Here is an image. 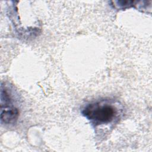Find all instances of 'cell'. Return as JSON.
<instances>
[{
	"instance_id": "cell-1",
	"label": "cell",
	"mask_w": 152,
	"mask_h": 152,
	"mask_svg": "<svg viewBox=\"0 0 152 152\" xmlns=\"http://www.w3.org/2000/svg\"><path fill=\"white\" fill-rule=\"evenodd\" d=\"M81 113L95 126L112 124L121 113L117 104L112 100H100L86 104Z\"/></svg>"
},
{
	"instance_id": "cell-2",
	"label": "cell",
	"mask_w": 152,
	"mask_h": 152,
	"mask_svg": "<svg viewBox=\"0 0 152 152\" xmlns=\"http://www.w3.org/2000/svg\"><path fill=\"white\" fill-rule=\"evenodd\" d=\"M1 123L10 124L14 123L18 118L19 112L14 105L12 99L1 101Z\"/></svg>"
}]
</instances>
